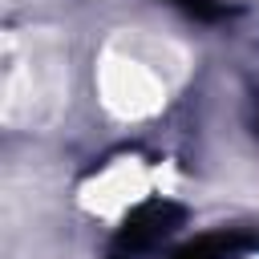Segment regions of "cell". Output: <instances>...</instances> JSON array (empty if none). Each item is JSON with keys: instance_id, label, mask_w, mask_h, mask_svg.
Listing matches in <instances>:
<instances>
[{"instance_id": "7a4b0ae2", "label": "cell", "mask_w": 259, "mask_h": 259, "mask_svg": "<svg viewBox=\"0 0 259 259\" xmlns=\"http://www.w3.org/2000/svg\"><path fill=\"white\" fill-rule=\"evenodd\" d=\"M243 243L247 239L235 235V231H210V235H198V239L182 243L170 259H235Z\"/></svg>"}, {"instance_id": "3957f363", "label": "cell", "mask_w": 259, "mask_h": 259, "mask_svg": "<svg viewBox=\"0 0 259 259\" xmlns=\"http://www.w3.org/2000/svg\"><path fill=\"white\" fill-rule=\"evenodd\" d=\"M166 4H174L178 12H186L194 20H219L223 16V0H166Z\"/></svg>"}, {"instance_id": "6da1fadb", "label": "cell", "mask_w": 259, "mask_h": 259, "mask_svg": "<svg viewBox=\"0 0 259 259\" xmlns=\"http://www.w3.org/2000/svg\"><path fill=\"white\" fill-rule=\"evenodd\" d=\"M182 227V206L178 202H166V198H150L142 206H134L117 235H113V247L121 255H138V251H150L154 243H162L166 235H174Z\"/></svg>"}]
</instances>
